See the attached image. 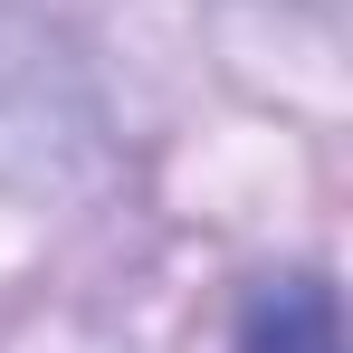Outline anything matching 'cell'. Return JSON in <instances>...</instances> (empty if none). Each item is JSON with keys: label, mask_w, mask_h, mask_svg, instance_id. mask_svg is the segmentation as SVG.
<instances>
[{"label": "cell", "mask_w": 353, "mask_h": 353, "mask_svg": "<svg viewBox=\"0 0 353 353\" xmlns=\"http://www.w3.org/2000/svg\"><path fill=\"white\" fill-rule=\"evenodd\" d=\"M239 353H344V325H334V287H325L315 268L248 287V305H239Z\"/></svg>", "instance_id": "cell-1"}]
</instances>
